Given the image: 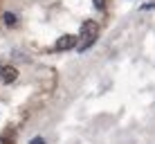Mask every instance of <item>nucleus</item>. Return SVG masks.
I'll list each match as a JSON object with an SVG mask.
<instances>
[{
  "instance_id": "obj_1",
  "label": "nucleus",
  "mask_w": 155,
  "mask_h": 144,
  "mask_svg": "<svg viewBox=\"0 0 155 144\" xmlns=\"http://www.w3.org/2000/svg\"><path fill=\"white\" fill-rule=\"evenodd\" d=\"M79 34H81V39H85V43L79 45V52H83V50H88V47L97 41V36H99V23H97V20H92V18L83 20Z\"/></svg>"
},
{
  "instance_id": "obj_2",
  "label": "nucleus",
  "mask_w": 155,
  "mask_h": 144,
  "mask_svg": "<svg viewBox=\"0 0 155 144\" xmlns=\"http://www.w3.org/2000/svg\"><path fill=\"white\" fill-rule=\"evenodd\" d=\"M16 79H18V70H16L14 65H0V81L2 83H14Z\"/></svg>"
},
{
  "instance_id": "obj_3",
  "label": "nucleus",
  "mask_w": 155,
  "mask_h": 144,
  "mask_svg": "<svg viewBox=\"0 0 155 144\" xmlns=\"http://www.w3.org/2000/svg\"><path fill=\"white\" fill-rule=\"evenodd\" d=\"M72 47H77V36H72V34H65V36H61V39L54 43V50L56 52H63V50H72Z\"/></svg>"
},
{
  "instance_id": "obj_4",
  "label": "nucleus",
  "mask_w": 155,
  "mask_h": 144,
  "mask_svg": "<svg viewBox=\"0 0 155 144\" xmlns=\"http://www.w3.org/2000/svg\"><path fill=\"white\" fill-rule=\"evenodd\" d=\"M2 20H5V25H7V27H16V25H18V16L12 14V12H5V14H2Z\"/></svg>"
},
{
  "instance_id": "obj_5",
  "label": "nucleus",
  "mask_w": 155,
  "mask_h": 144,
  "mask_svg": "<svg viewBox=\"0 0 155 144\" xmlns=\"http://www.w3.org/2000/svg\"><path fill=\"white\" fill-rule=\"evenodd\" d=\"M29 144H47V142H45V137L36 135V137H31V140H29Z\"/></svg>"
},
{
  "instance_id": "obj_6",
  "label": "nucleus",
  "mask_w": 155,
  "mask_h": 144,
  "mask_svg": "<svg viewBox=\"0 0 155 144\" xmlns=\"http://www.w3.org/2000/svg\"><path fill=\"white\" fill-rule=\"evenodd\" d=\"M92 5H94V9H104L106 7V0H92Z\"/></svg>"
}]
</instances>
